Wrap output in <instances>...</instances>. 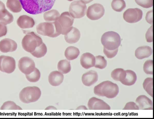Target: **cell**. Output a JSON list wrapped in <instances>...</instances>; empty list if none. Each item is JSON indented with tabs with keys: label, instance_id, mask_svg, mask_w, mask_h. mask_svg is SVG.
Wrapping results in <instances>:
<instances>
[{
	"label": "cell",
	"instance_id": "5b68a950",
	"mask_svg": "<svg viewBox=\"0 0 154 119\" xmlns=\"http://www.w3.org/2000/svg\"><path fill=\"white\" fill-rule=\"evenodd\" d=\"M43 43L42 39L34 32L27 33L22 41V46L26 51L31 53Z\"/></svg>",
	"mask_w": 154,
	"mask_h": 119
},
{
	"label": "cell",
	"instance_id": "8992f818",
	"mask_svg": "<svg viewBox=\"0 0 154 119\" xmlns=\"http://www.w3.org/2000/svg\"><path fill=\"white\" fill-rule=\"evenodd\" d=\"M101 43L106 49L113 50L118 48L121 44V38L119 34L113 31L104 33L102 36Z\"/></svg>",
	"mask_w": 154,
	"mask_h": 119
},
{
	"label": "cell",
	"instance_id": "bcb514c9",
	"mask_svg": "<svg viewBox=\"0 0 154 119\" xmlns=\"http://www.w3.org/2000/svg\"><path fill=\"white\" fill-rule=\"evenodd\" d=\"M68 0V1H73V0Z\"/></svg>",
	"mask_w": 154,
	"mask_h": 119
},
{
	"label": "cell",
	"instance_id": "4316f807",
	"mask_svg": "<svg viewBox=\"0 0 154 119\" xmlns=\"http://www.w3.org/2000/svg\"><path fill=\"white\" fill-rule=\"evenodd\" d=\"M111 75L112 78L114 80L121 82L125 78L126 72L122 68H116L112 72Z\"/></svg>",
	"mask_w": 154,
	"mask_h": 119
},
{
	"label": "cell",
	"instance_id": "2e32d148",
	"mask_svg": "<svg viewBox=\"0 0 154 119\" xmlns=\"http://www.w3.org/2000/svg\"><path fill=\"white\" fill-rule=\"evenodd\" d=\"M136 103L140 110H152V101L144 95L139 96L136 99Z\"/></svg>",
	"mask_w": 154,
	"mask_h": 119
},
{
	"label": "cell",
	"instance_id": "e575fe53",
	"mask_svg": "<svg viewBox=\"0 0 154 119\" xmlns=\"http://www.w3.org/2000/svg\"><path fill=\"white\" fill-rule=\"evenodd\" d=\"M143 70L147 74H153V60H149L146 61L144 64Z\"/></svg>",
	"mask_w": 154,
	"mask_h": 119
},
{
	"label": "cell",
	"instance_id": "ffe728a7",
	"mask_svg": "<svg viewBox=\"0 0 154 119\" xmlns=\"http://www.w3.org/2000/svg\"><path fill=\"white\" fill-rule=\"evenodd\" d=\"M64 79L63 74L58 71H54L49 74L48 80L49 83L54 86H57L60 85Z\"/></svg>",
	"mask_w": 154,
	"mask_h": 119
},
{
	"label": "cell",
	"instance_id": "9c48e42d",
	"mask_svg": "<svg viewBox=\"0 0 154 119\" xmlns=\"http://www.w3.org/2000/svg\"><path fill=\"white\" fill-rule=\"evenodd\" d=\"M16 61L12 57L2 55L0 56V70L7 73L13 72L16 68Z\"/></svg>",
	"mask_w": 154,
	"mask_h": 119
},
{
	"label": "cell",
	"instance_id": "d590c367",
	"mask_svg": "<svg viewBox=\"0 0 154 119\" xmlns=\"http://www.w3.org/2000/svg\"><path fill=\"white\" fill-rule=\"evenodd\" d=\"M136 3L145 8H149L153 6V0H135Z\"/></svg>",
	"mask_w": 154,
	"mask_h": 119
},
{
	"label": "cell",
	"instance_id": "52a82bcc",
	"mask_svg": "<svg viewBox=\"0 0 154 119\" xmlns=\"http://www.w3.org/2000/svg\"><path fill=\"white\" fill-rule=\"evenodd\" d=\"M87 10L86 4L81 0L72 2L69 8V13L74 18H80L85 15Z\"/></svg>",
	"mask_w": 154,
	"mask_h": 119
},
{
	"label": "cell",
	"instance_id": "e0dca14e",
	"mask_svg": "<svg viewBox=\"0 0 154 119\" xmlns=\"http://www.w3.org/2000/svg\"><path fill=\"white\" fill-rule=\"evenodd\" d=\"M80 64L84 68L88 69L94 66L95 58L94 56L89 52L83 53L80 59Z\"/></svg>",
	"mask_w": 154,
	"mask_h": 119
},
{
	"label": "cell",
	"instance_id": "ab89813d",
	"mask_svg": "<svg viewBox=\"0 0 154 119\" xmlns=\"http://www.w3.org/2000/svg\"><path fill=\"white\" fill-rule=\"evenodd\" d=\"M146 22L150 24L153 23V10L148 11L146 16Z\"/></svg>",
	"mask_w": 154,
	"mask_h": 119
},
{
	"label": "cell",
	"instance_id": "d6a6232c",
	"mask_svg": "<svg viewBox=\"0 0 154 119\" xmlns=\"http://www.w3.org/2000/svg\"><path fill=\"white\" fill-rule=\"evenodd\" d=\"M1 110H22V108L14 102L8 101L4 102L0 108Z\"/></svg>",
	"mask_w": 154,
	"mask_h": 119
},
{
	"label": "cell",
	"instance_id": "4dcf8cb0",
	"mask_svg": "<svg viewBox=\"0 0 154 119\" xmlns=\"http://www.w3.org/2000/svg\"><path fill=\"white\" fill-rule=\"evenodd\" d=\"M25 75L26 79L29 81L31 82H35L39 80L41 73L39 70L35 67L32 73Z\"/></svg>",
	"mask_w": 154,
	"mask_h": 119
},
{
	"label": "cell",
	"instance_id": "836d02e7",
	"mask_svg": "<svg viewBox=\"0 0 154 119\" xmlns=\"http://www.w3.org/2000/svg\"><path fill=\"white\" fill-rule=\"evenodd\" d=\"M95 62L94 67L96 68L103 69L107 66V62L104 57L98 55L95 57Z\"/></svg>",
	"mask_w": 154,
	"mask_h": 119
},
{
	"label": "cell",
	"instance_id": "d6986e66",
	"mask_svg": "<svg viewBox=\"0 0 154 119\" xmlns=\"http://www.w3.org/2000/svg\"><path fill=\"white\" fill-rule=\"evenodd\" d=\"M81 34L77 28L72 27L71 30L65 35V41L69 43L72 44L77 42L79 40Z\"/></svg>",
	"mask_w": 154,
	"mask_h": 119
},
{
	"label": "cell",
	"instance_id": "74e56055",
	"mask_svg": "<svg viewBox=\"0 0 154 119\" xmlns=\"http://www.w3.org/2000/svg\"><path fill=\"white\" fill-rule=\"evenodd\" d=\"M123 110H139V108L136 104L133 102L127 103L123 109Z\"/></svg>",
	"mask_w": 154,
	"mask_h": 119
},
{
	"label": "cell",
	"instance_id": "7a4b0ae2",
	"mask_svg": "<svg viewBox=\"0 0 154 119\" xmlns=\"http://www.w3.org/2000/svg\"><path fill=\"white\" fill-rule=\"evenodd\" d=\"M94 92L98 96L111 99L116 97L118 94L119 88L116 84L109 81H106L95 86Z\"/></svg>",
	"mask_w": 154,
	"mask_h": 119
},
{
	"label": "cell",
	"instance_id": "cb8c5ba5",
	"mask_svg": "<svg viewBox=\"0 0 154 119\" xmlns=\"http://www.w3.org/2000/svg\"><path fill=\"white\" fill-rule=\"evenodd\" d=\"M80 54L79 49L74 46H69L65 50L64 55L69 60H72L77 58Z\"/></svg>",
	"mask_w": 154,
	"mask_h": 119
},
{
	"label": "cell",
	"instance_id": "f6af8a7d",
	"mask_svg": "<svg viewBox=\"0 0 154 119\" xmlns=\"http://www.w3.org/2000/svg\"><path fill=\"white\" fill-rule=\"evenodd\" d=\"M81 1H82V2H83L85 4L88 3L92 1H93V0H80Z\"/></svg>",
	"mask_w": 154,
	"mask_h": 119
},
{
	"label": "cell",
	"instance_id": "5bb4252c",
	"mask_svg": "<svg viewBox=\"0 0 154 119\" xmlns=\"http://www.w3.org/2000/svg\"><path fill=\"white\" fill-rule=\"evenodd\" d=\"M17 47L16 42L9 38H5L0 41V51L3 53L14 52Z\"/></svg>",
	"mask_w": 154,
	"mask_h": 119
},
{
	"label": "cell",
	"instance_id": "ba28073f",
	"mask_svg": "<svg viewBox=\"0 0 154 119\" xmlns=\"http://www.w3.org/2000/svg\"><path fill=\"white\" fill-rule=\"evenodd\" d=\"M74 18L68 12H64L60 15L57 21L62 28L61 34L65 35L72 29Z\"/></svg>",
	"mask_w": 154,
	"mask_h": 119
},
{
	"label": "cell",
	"instance_id": "f546056e",
	"mask_svg": "<svg viewBox=\"0 0 154 119\" xmlns=\"http://www.w3.org/2000/svg\"><path fill=\"white\" fill-rule=\"evenodd\" d=\"M143 86L146 92L153 97V78H147L144 80Z\"/></svg>",
	"mask_w": 154,
	"mask_h": 119
},
{
	"label": "cell",
	"instance_id": "8fae6325",
	"mask_svg": "<svg viewBox=\"0 0 154 119\" xmlns=\"http://www.w3.org/2000/svg\"><path fill=\"white\" fill-rule=\"evenodd\" d=\"M142 10L137 8H129L124 13L123 15L124 19L129 23L138 22L142 19Z\"/></svg>",
	"mask_w": 154,
	"mask_h": 119
},
{
	"label": "cell",
	"instance_id": "3957f363",
	"mask_svg": "<svg viewBox=\"0 0 154 119\" xmlns=\"http://www.w3.org/2000/svg\"><path fill=\"white\" fill-rule=\"evenodd\" d=\"M36 29L38 34L52 38L58 36L62 32L61 27L57 21L41 23L37 25Z\"/></svg>",
	"mask_w": 154,
	"mask_h": 119
},
{
	"label": "cell",
	"instance_id": "4fadbf2b",
	"mask_svg": "<svg viewBox=\"0 0 154 119\" xmlns=\"http://www.w3.org/2000/svg\"><path fill=\"white\" fill-rule=\"evenodd\" d=\"M88 106L90 110H110L111 109L110 107L106 103L95 97L90 99Z\"/></svg>",
	"mask_w": 154,
	"mask_h": 119
},
{
	"label": "cell",
	"instance_id": "60d3db41",
	"mask_svg": "<svg viewBox=\"0 0 154 119\" xmlns=\"http://www.w3.org/2000/svg\"><path fill=\"white\" fill-rule=\"evenodd\" d=\"M7 32V26L6 25L0 22V37L5 36Z\"/></svg>",
	"mask_w": 154,
	"mask_h": 119
},
{
	"label": "cell",
	"instance_id": "7bdbcfd3",
	"mask_svg": "<svg viewBox=\"0 0 154 119\" xmlns=\"http://www.w3.org/2000/svg\"><path fill=\"white\" fill-rule=\"evenodd\" d=\"M5 8V4L2 1H0V10Z\"/></svg>",
	"mask_w": 154,
	"mask_h": 119
},
{
	"label": "cell",
	"instance_id": "ac0fdd59",
	"mask_svg": "<svg viewBox=\"0 0 154 119\" xmlns=\"http://www.w3.org/2000/svg\"><path fill=\"white\" fill-rule=\"evenodd\" d=\"M17 25L21 28H32L35 25V21L32 18L26 15L19 16L17 21Z\"/></svg>",
	"mask_w": 154,
	"mask_h": 119
},
{
	"label": "cell",
	"instance_id": "9a60e30c",
	"mask_svg": "<svg viewBox=\"0 0 154 119\" xmlns=\"http://www.w3.org/2000/svg\"><path fill=\"white\" fill-rule=\"evenodd\" d=\"M98 79L97 73L94 70H91L84 73L82 77L83 84L87 86H90L95 83Z\"/></svg>",
	"mask_w": 154,
	"mask_h": 119
},
{
	"label": "cell",
	"instance_id": "f35d334b",
	"mask_svg": "<svg viewBox=\"0 0 154 119\" xmlns=\"http://www.w3.org/2000/svg\"><path fill=\"white\" fill-rule=\"evenodd\" d=\"M145 37L147 42L150 43L153 41L152 25L148 29L146 34Z\"/></svg>",
	"mask_w": 154,
	"mask_h": 119
},
{
	"label": "cell",
	"instance_id": "8d00e7d4",
	"mask_svg": "<svg viewBox=\"0 0 154 119\" xmlns=\"http://www.w3.org/2000/svg\"><path fill=\"white\" fill-rule=\"evenodd\" d=\"M103 52L107 58H111L114 57L117 55L118 52V48L113 50H109L104 47Z\"/></svg>",
	"mask_w": 154,
	"mask_h": 119
},
{
	"label": "cell",
	"instance_id": "7402d4cb",
	"mask_svg": "<svg viewBox=\"0 0 154 119\" xmlns=\"http://www.w3.org/2000/svg\"><path fill=\"white\" fill-rule=\"evenodd\" d=\"M14 20L12 14L6 9H4L0 10V22L5 25L11 23Z\"/></svg>",
	"mask_w": 154,
	"mask_h": 119
},
{
	"label": "cell",
	"instance_id": "484cf974",
	"mask_svg": "<svg viewBox=\"0 0 154 119\" xmlns=\"http://www.w3.org/2000/svg\"><path fill=\"white\" fill-rule=\"evenodd\" d=\"M60 16V14L59 12L55 9L46 11L43 15L44 20L49 22L57 21Z\"/></svg>",
	"mask_w": 154,
	"mask_h": 119
},
{
	"label": "cell",
	"instance_id": "83f0119b",
	"mask_svg": "<svg viewBox=\"0 0 154 119\" xmlns=\"http://www.w3.org/2000/svg\"><path fill=\"white\" fill-rule=\"evenodd\" d=\"M57 68L58 71L62 74L68 73L71 70L70 62L66 59L61 60L58 63Z\"/></svg>",
	"mask_w": 154,
	"mask_h": 119
},
{
	"label": "cell",
	"instance_id": "ee69618b",
	"mask_svg": "<svg viewBox=\"0 0 154 119\" xmlns=\"http://www.w3.org/2000/svg\"><path fill=\"white\" fill-rule=\"evenodd\" d=\"M45 110H56V108L53 106H49L46 108Z\"/></svg>",
	"mask_w": 154,
	"mask_h": 119
},
{
	"label": "cell",
	"instance_id": "1f68e13d",
	"mask_svg": "<svg viewBox=\"0 0 154 119\" xmlns=\"http://www.w3.org/2000/svg\"><path fill=\"white\" fill-rule=\"evenodd\" d=\"M126 4L124 0H113L111 3L112 9L117 12H121L126 7Z\"/></svg>",
	"mask_w": 154,
	"mask_h": 119
},
{
	"label": "cell",
	"instance_id": "277c9868",
	"mask_svg": "<svg viewBox=\"0 0 154 119\" xmlns=\"http://www.w3.org/2000/svg\"><path fill=\"white\" fill-rule=\"evenodd\" d=\"M41 92L36 86H28L23 88L19 93L20 101L25 103H29L37 101L40 98Z\"/></svg>",
	"mask_w": 154,
	"mask_h": 119
},
{
	"label": "cell",
	"instance_id": "30bf717a",
	"mask_svg": "<svg viewBox=\"0 0 154 119\" xmlns=\"http://www.w3.org/2000/svg\"><path fill=\"white\" fill-rule=\"evenodd\" d=\"M105 9L103 6L98 3L94 4L89 6L87 10V17L91 20H97L104 15Z\"/></svg>",
	"mask_w": 154,
	"mask_h": 119
},
{
	"label": "cell",
	"instance_id": "d4e9b609",
	"mask_svg": "<svg viewBox=\"0 0 154 119\" xmlns=\"http://www.w3.org/2000/svg\"><path fill=\"white\" fill-rule=\"evenodd\" d=\"M6 6L10 11L14 13L20 12L23 8L19 0H7Z\"/></svg>",
	"mask_w": 154,
	"mask_h": 119
},
{
	"label": "cell",
	"instance_id": "7c38bea8",
	"mask_svg": "<svg viewBox=\"0 0 154 119\" xmlns=\"http://www.w3.org/2000/svg\"><path fill=\"white\" fill-rule=\"evenodd\" d=\"M18 67L22 73L27 75L30 73L34 70L35 68V64L32 58L25 56L20 58L19 61Z\"/></svg>",
	"mask_w": 154,
	"mask_h": 119
},
{
	"label": "cell",
	"instance_id": "44dd1931",
	"mask_svg": "<svg viewBox=\"0 0 154 119\" xmlns=\"http://www.w3.org/2000/svg\"><path fill=\"white\" fill-rule=\"evenodd\" d=\"M152 53V49L148 46H143L136 49L135 52L136 57L139 59H142L150 56Z\"/></svg>",
	"mask_w": 154,
	"mask_h": 119
},
{
	"label": "cell",
	"instance_id": "603a6c76",
	"mask_svg": "<svg viewBox=\"0 0 154 119\" xmlns=\"http://www.w3.org/2000/svg\"><path fill=\"white\" fill-rule=\"evenodd\" d=\"M126 76L125 79L121 82L123 84L131 86L133 85L136 82L137 79V76L135 73L131 70H127Z\"/></svg>",
	"mask_w": 154,
	"mask_h": 119
},
{
	"label": "cell",
	"instance_id": "f1b7e54d",
	"mask_svg": "<svg viewBox=\"0 0 154 119\" xmlns=\"http://www.w3.org/2000/svg\"><path fill=\"white\" fill-rule=\"evenodd\" d=\"M47 52V48L45 44L43 43L37 46L31 54L37 58H40L44 56Z\"/></svg>",
	"mask_w": 154,
	"mask_h": 119
},
{
	"label": "cell",
	"instance_id": "b9f144b4",
	"mask_svg": "<svg viewBox=\"0 0 154 119\" xmlns=\"http://www.w3.org/2000/svg\"><path fill=\"white\" fill-rule=\"evenodd\" d=\"M76 109L77 110H87V108L85 106H80L78 107Z\"/></svg>",
	"mask_w": 154,
	"mask_h": 119
},
{
	"label": "cell",
	"instance_id": "6da1fadb",
	"mask_svg": "<svg viewBox=\"0 0 154 119\" xmlns=\"http://www.w3.org/2000/svg\"><path fill=\"white\" fill-rule=\"evenodd\" d=\"M23 8L27 13L36 15L50 10L56 0H19Z\"/></svg>",
	"mask_w": 154,
	"mask_h": 119
}]
</instances>
